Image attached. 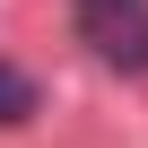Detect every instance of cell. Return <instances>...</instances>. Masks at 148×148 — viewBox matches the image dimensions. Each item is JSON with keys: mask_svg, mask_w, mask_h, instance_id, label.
<instances>
[{"mask_svg": "<svg viewBox=\"0 0 148 148\" xmlns=\"http://www.w3.org/2000/svg\"><path fill=\"white\" fill-rule=\"evenodd\" d=\"M87 35L113 70H148V9H105V18H87Z\"/></svg>", "mask_w": 148, "mask_h": 148, "instance_id": "cell-1", "label": "cell"}, {"mask_svg": "<svg viewBox=\"0 0 148 148\" xmlns=\"http://www.w3.org/2000/svg\"><path fill=\"white\" fill-rule=\"evenodd\" d=\"M26 113H35V79L18 61H0V122H26Z\"/></svg>", "mask_w": 148, "mask_h": 148, "instance_id": "cell-2", "label": "cell"}, {"mask_svg": "<svg viewBox=\"0 0 148 148\" xmlns=\"http://www.w3.org/2000/svg\"><path fill=\"white\" fill-rule=\"evenodd\" d=\"M105 9H139V0H87V18H105Z\"/></svg>", "mask_w": 148, "mask_h": 148, "instance_id": "cell-3", "label": "cell"}]
</instances>
